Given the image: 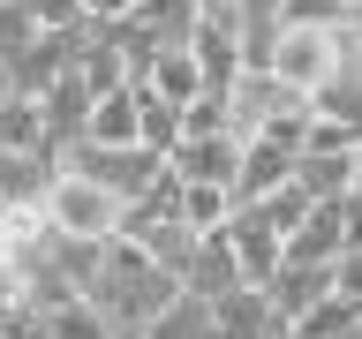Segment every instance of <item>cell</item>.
<instances>
[{
  "instance_id": "cell-7",
  "label": "cell",
  "mask_w": 362,
  "mask_h": 339,
  "mask_svg": "<svg viewBox=\"0 0 362 339\" xmlns=\"http://www.w3.org/2000/svg\"><path fill=\"white\" fill-rule=\"evenodd\" d=\"M249 287L242 264H234V249H226V234H197L189 242V256H181V294H197V302H219V294Z\"/></svg>"
},
{
  "instance_id": "cell-18",
  "label": "cell",
  "mask_w": 362,
  "mask_h": 339,
  "mask_svg": "<svg viewBox=\"0 0 362 339\" xmlns=\"http://www.w3.org/2000/svg\"><path fill=\"white\" fill-rule=\"evenodd\" d=\"M136 143H144V151H158V158L181 143V113L166 106V98H151L144 83H136Z\"/></svg>"
},
{
  "instance_id": "cell-19",
  "label": "cell",
  "mask_w": 362,
  "mask_h": 339,
  "mask_svg": "<svg viewBox=\"0 0 362 339\" xmlns=\"http://www.w3.org/2000/svg\"><path fill=\"white\" fill-rule=\"evenodd\" d=\"M226 211H234V196L226 189H204V181H181V226L189 234H219Z\"/></svg>"
},
{
  "instance_id": "cell-26",
  "label": "cell",
  "mask_w": 362,
  "mask_h": 339,
  "mask_svg": "<svg viewBox=\"0 0 362 339\" xmlns=\"http://www.w3.org/2000/svg\"><path fill=\"white\" fill-rule=\"evenodd\" d=\"M106 339H144V332H106Z\"/></svg>"
},
{
  "instance_id": "cell-8",
  "label": "cell",
  "mask_w": 362,
  "mask_h": 339,
  "mask_svg": "<svg viewBox=\"0 0 362 339\" xmlns=\"http://www.w3.org/2000/svg\"><path fill=\"white\" fill-rule=\"evenodd\" d=\"M211 339H287V324L257 287H234L211 302Z\"/></svg>"
},
{
  "instance_id": "cell-22",
  "label": "cell",
  "mask_w": 362,
  "mask_h": 339,
  "mask_svg": "<svg viewBox=\"0 0 362 339\" xmlns=\"http://www.w3.org/2000/svg\"><path fill=\"white\" fill-rule=\"evenodd\" d=\"M332 294L362 309V249H339V256H332Z\"/></svg>"
},
{
  "instance_id": "cell-3",
  "label": "cell",
  "mask_w": 362,
  "mask_h": 339,
  "mask_svg": "<svg viewBox=\"0 0 362 339\" xmlns=\"http://www.w3.org/2000/svg\"><path fill=\"white\" fill-rule=\"evenodd\" d=\"M264 76H279V83L294 90V98H317V90L339 76V53H332V30L325 23H279L264 45Z\"/></svg>"
},
{
  "instance_id": "cell-23",
  "label": "cell",
  "mask_w": 362,
  "mask_h": 339,
  "mask_svg": "<svg viewBox=\"0 0 362 339\" xmlns=\"http://www.w3.org/2000/svg\"><path fill=\"white\" fill-rule=\"evenodd\" d=\"M76 16H83V23H121L129 0H76Z\"/></svg>"
},
{
  "instance_id": "cell-4",
  "label": "cell",
  "mask_w": 362,
  "mask_h": 339,
  "mask_svg": "<svg viewBox=\"0 0 362 339\" xmlns=\"http://www.w3.org/2000/svg\"><path fill=\"white\" fill-rule=\"evenodd\" d=\"M61 166H76V174H90L98 189H113L121 203H144L151 196V181L166 174V158L144 151V143H90V136H76L61 151Z\"/></svg>"
},
{
  "instance_id": "cell-16",
  "label": "cell",
  "mask_w": 362,
  "mask_h": 339,
  "mask_svg": "<svg viewBox=\"0 0 362 339\" xmlns=\"http://www.w3.org/2000/svg\"><path fill=\"white\" fill-rule=\"evenodd\" d=\"M30 316H38V339H106L113 332L83 294H68V302H53V309H30Z\"/></svg>"
},
{
  "instance_id": "cell-28",
  "label": "cell",
  "mask_w": 362,
  "mask_h": 339,
  "mask_svg": "<svg viewBox=\"0 0 362 339\" xmlns=\"http://www.w3.org/2000/svg\"><path fill=\"white\" fill-rule=\"evenodd\" d=\"M129 8H136V0H129Z\"/></svg>"
},
{
  "instance_id": "cell-5",
  "label": "cell",
  "mask_w": 362,
  "mask_h": 339,
  "mask_svg": "<svg viewBox=\"0 0 362 339\" xmlns=\"http://www.w3.org/2000/svg\"><path fill=\"white\" fill-rule=\"evenodd\" d=\"M242 166V136L219 129V136H181L174 151H166V174L174 181H204V189H226Z\"/></svg>"
},
{
  "instance_id": "cell-15",
  "label": "cell",
  "mask_w": 362,
  "mask_h": 339,
  "mask_svg": "<svg viewBox=\"0 0 362 339\" xmlns=\"http://www.w3.org/2000/svg\"><path fill=\"white\" fill-rule=\"evenodd\" d=\"M0 151H45V158H61L53 143H45L38 98H23V90H8V98H0Z\"/></svg>"
},
{
  "instance_id": "cell-6",
  "label": "cell",
  "mask_w": 362,
  "mask_h": 339,
  "mask_svg": "<svg viewBox=\"0 0 362 339\" xmlns=\"http://www.w3.org/2000/svg\"><path fill=\"white\" fill-rule=\"evenodd\" d=\"M287 181H294V151H287V143L242 136V166H234V181H226V196H234V203H264V196H279Z\"/></svg>"
},
{
  "instance_id": "cell-17",
  "label": "cell",
  "mask_w": 362,
  "mask_h": 339,
  "mask_svg": "<svg viewBox=\"0 0 362 339\" xmlns=\"http://www.w3.org/2000/svg\"><path fill=\"white\" fill-rule=\"evenodd\" d=\"M144 339H211V302H197V294H174L166 309L144 324Z\"/></svg>"
},
{
  "instance_id": "cell-10",
  "label": "cell",
  "mask_w": 362,
  "mask_h": 339,
  "mask_svg": "<svg viewBox=\"0 0 362 339\" xmlns=\"http://www.w3.org/2000/svg\"><path fill=\"white\" fill-rule=\"evenodd\" d=\"M257 294L279 309V324H294L310 302H325V294H332V264H294V256H279V271H272Z\"/></svg>"
},
{
  "instance_id": "cell-25",
  "label": "cell",
  "mask_w": 362,
  "mask_h": 339,
  "mask_svg": "<svg viewBox=\"0 0 362 339\" xmlns=\"http://www.w3.org/2000/svg\"><path fill=\"white\" fill-rule=\"evenodd\" d=\"M355 189H362V143H355Z\"/></svg>"
},
{
  "instance_id": "cell-2",
  "label": "cell",
  "mask_w": 362,
  "mask_h": 339,
  "mask_svg": "<svg viewBox=\"0 0 362 339\" xmlns=\"http://www.w3.org/2000/svg\"><path fill=\"white\" fill-rule=\"evenodd\" d=\"M38 219H45V234H68V242H113L129 203L113 189H98L90 174H76V166H53V181L38 196Z\"/></svg>"
},
{
  "instance_id": "cell-13",
  "label": "cell",
  "mask_w": 362,
  "mask_h": 339,
  "mask_svg": "<svg viewBox=\"0 0 362 339\" xmlns=\"http://www.w3.org/2000/svg\"><path fill=\"white\" fill-rule=\"evenodd\" d=\"M38 113H45V143L53 151H68L76 136H83V113H90V90L76 83V76H53V83L38 90Z\"/></svg>"
},
{
  "instance_id": "cell-11",
  "label": "cell",
  "mask_w": 362,
  "mask_h": 339,
  "mask_svg": "<svg viewBox=\"0 0 362 339\" xmlns=\"http://www.w3.org/2000/svg\"><path fill=\"white\" fill-rule=\"evenodd\" d=\"M294 189L310 203H339L355 189V143L347 151H294Z\"/></svg>"
},
{
  "instance_id": "cell-21",
  "label": "cell",
  "mask_w": 362,
  "mask_h": 339,
  "mask_svg": "<svg viewBox=\"0 0 362 339\" xmlns=\"http://www.w3.org/2000/svg\"><path fill=\"white\" fill-rule=\"evenodd\" d=\"M38 30H45V23L30 16V8H23V0H0V68L16 61L23 45H38Z\"/></svg>"
},
{
  "instance_id": "cell-1",
  "label": "cell",
  "mask_w": 362,
  "mask_h": 339,
  "mask_svg": "<svg viewBox=\"0 0 362 339\" xmlns=\"http://www.w3.org/2000/svg\"><path fill=\"white\" fill-rule=\"evenodd\" d=\"M174 294H181V279H174L166 264H151L136 242H121V234L98 249V271L83 279V302L106 316L113 332H144V324H151Z\"/></svg>"
},
{
  "instance_id": "cell-20",
  "label": "cell",
  "mask_w": 362,
  "mask_h": 339,
  "mask_svg": "<svg viewBox=\"0 0 362 339\" xmlns=\"http://www.w3.org/2000/svg\"><path fill=\"white\" fill-rule=\"evenodd\" d=\"M355 302H339V294H325V302H310V309H302V316H294V324H287V339H339V332H347V324H355Z\"/></svg>"
},
{
  "instance_id": "cell-27",
  "label": "cell",
  "mask_w": 362,
  "mask_h": 339,
  "mask_svg": "<svg viewBox=\"0 0 362 339\" xmlns=\"http://www.w3.org/2000/svg\"><path fill=\"white\" fill-rule=\"evenodd\" d=\"M0 98H8V68H0Z\"/></svg>"
},
{
  "instance_id": "cell-12",
  "label": "cell",
  "mask_w": 362,
  "mask_h": 339,
  "mask_svg": "<svg viewBox=\"0 0 362 339\" xmlns=\"http://www.w3.org/2000/svg\"><path fill=\"white\" fill-rule=\"evenodd\" d=\"M144 90H151V98H166L174 113L204 90V68H197V53H189V38H181V45H158V61L144 68Z\"/></svg>"
},
{
  "instance_id": "cell-9",
  "label": "cell",
  "mask_w": 362,
  "mask_h": 339,
  "mask_svg": "<svg viewBox=\"0 0 362 339\" xmlns=\"http://www.w3.org/2000/svg\"><path fill=\"white\" fill-rule=\"evenodd\" d=\"M339 249H347V196L339 203H310V211L294 219V234H287L294 264H332Z\"/></svg>"
},
{
  "instance_id": "cell-24",
  "label": "cell",
  "mask_w": 362,
  "mask_h": 339,
  "mask_svg": "<svg viewBox=\"0 0 362 339\" xmlns=\"http://www.w3.org/2000/svg\"><path fill=\"white\" fill-rule=\"evenodd\" d=\"M339 339H362V316H355V324H347V332H339Z\"/></svg>"
},
{
  "instance_id": "cell-14",
  "label": "cell",
  "mask_w": 362,
  "mask_h": 339,
  "mask_svg": "<svg viewBox=\"0 0 362 339\" xmlns=\"http://www.w3.org/2000/svg\"><path fill=\"white\" fill-rule=\"evenodd\" d=\"M83 136H90V143H136V83L98 90L90 113H83Z\"/></svg>"
}]
</instances>
